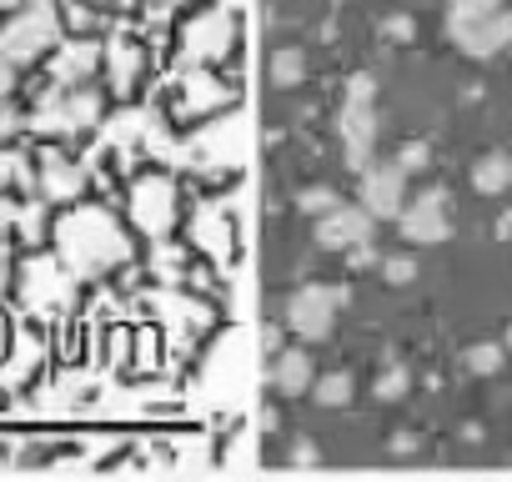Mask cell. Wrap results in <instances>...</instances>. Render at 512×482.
Instances as JSON below:
<instances>
[{
  "instance_id": "6da1fadb",
  "label": "cell",
  "mask_w": 512,
  "mask_h": 482,
  "mask_svg": "<svg viewBox=\"0 0 512 482\" xmlns=\"http://www.w3.org/2000/svg\"><path fill=\"white\" fill-rule=\"evenodd\" d=\"M337 307H342V297H337V287H297L292 297H287V327L302 337V342H327L332 337V327H337Z\"/></svg>"
},
{
  "instance_id": "7a4b0ae2",
  "label": "cell",
  "mask_w": 512,
  "mask_h": 482,
  "mask_svg": "<svg viewBox=\"0 0 512 482\" xmlns=\"http://www.w3.org/2000/svg\"><path fill=\"white\" fill-rule=\"evenodd\" d=\"M362 211L372 221H402V211H407V171L397 161H377L362 176Z\"/></svg>"
},
{
  "instance_id": "3957f363",
  "label": "cell",
  "mask_w": 512,
  "mask_h": 482,
  "mask_svg": "<svg viewBox=\"0 0 512 482\" xmlns=\"http://www.w3.org/2000/svg\"><path fill=\"white\" fill-rule=\"evenodd\" d=\"M447 191H422V196H412L407 201V211H402V236L407 241H422V247H432V241H447L452 236V221H447Z\"/></svg>"
},
{
  "instance_id": "277c9868",
  "label": "cell",
  "mask_w": 512,
  "mask_h": 482,
  "mask_svg": "<svg viewBox=\"0 0 512 482\" xmlns=\"http://www.w3.org/2000/svg\"><path fill=\"white\" fill-rule=\"evenodd\" d=\"M342 161L352 171H372L377 166V111L372 106H342Z\"/></svg>"
},
{
  "instance_id": "5b68a950",
  "label": "cell",
  "mask_w": 512,
  "mask_h": 482,
  "mask_svg": "<svg viewBox=\"0 0 512 482\" xmlns=\"http://www.w3.org/2000/svg\"><path fill=\"white\" fill-rule=\"evenodd\" d=\"M372 231H377V221L362 206H337L327 221H317V247H327V252H357V247H367V241H372Z\"/></svg>"
},
{
  "instance_id": "8992f818",
  "label": "cell",
  "mask_w": 512,
  "mask_h": 482,
  "mask_svg": "<svg viewBox=\"0 0 512 482\" xmlns=\"http://www.w3.org/2000/svg\"><path fill=\"white\" fill-rule=\"evenodd\" d=\"M46 46H56V21L46 16V11H26L6 36H0V56H6L11 66H21V61H36Z\"/></svg>"
},
{
  "instance_id": "52a82bcc",
  "label": "cell",
  "mask_w": 512,
  "mask_h": 482,
  "mask_svg": "<svg viewBox=\"0 0 512 482\" xmlns=\"http://www.w3.org/2000/svg\"><path fill=\"white\" fill-rule=\"evenodd\" d=\"M507 41H512V11H502V16H492V21H482V26H472V31L457 36V46H462L467 56H477V61L497 56Z\"/></svg>"
},
{
  "instance_id": "ba28073f",
  "label": "cell",
  "mask_w": 512,
  "mask_h": 482,
  "mask_svg": "<svg viewBox=\"0 0 512 482\" xmlns=\"http://www.w3.org/2000/svg\"><path fill=\"white\" fill-rule=\"evenodd\" d=\"M272 387H277L282 397H302V392H312V387H317V367H312V357H307V352H282L277 367H272Z\"/></svg>"
},
{
  "instance_id": "9c48e42d",
  "label": "cell",
  "mask_w": 512,
  "mask_h": 482,
  "mask_svg": "<svg viewBox=\"0 0 512 482\" xmlns=\"http://www.w3.org/2000/svg\"><path fill=\"white\" fill-rule=\"evenodd\" d=\"M512 186V156L507 151H487V156H477V166H472V191H482V196H502Z\"/></svg>"
},
{
  "instance_id": "30bf717a",
  "label": "cell",
  "mask_w": 512,
  "mask_h": 482,
  "mask_svg": "<svg viewBox=\"0 0 512 482\" xmlns=\"http://www.w3.org/2000/svg\"><path fill=\"white\" fill-rule=\"evenodd\" d=\"M492 16H502V0H452L447 6V36L457 41L462 31H472V26H482Z\"/></svg>"
},
{
  "instance_id": "8fae6325",
  "label": "cell",
  "mask_w": 512,
  "mask_h": 482,
  "mask_svg": "<svg viewBox=\"0 0 512 482\" xmlns=\"http://www.w3.org/2000/svg\"><path fill=\"white\" fill-rule=\"evenodd\" d=\"M267 71H272V86L292 91V86H302V76H307V51H302V46H277L272 61H267Z\"/></svg>"
},
{
  "instance_id": "7c38bea8",
  "label": "cell",
  "mask_w": 512,
  "mask_h": 482,
  "mask_svg": "<svg viewBox=\"0 0 512 482\" xmlns=\"http://www.w3.org/2000/svg\"><path fill=\"white\" fill-rule=\"evenodd\" d=\"M312 397H317V407H347L357 397V377L352 372H327V377H317Z\"/></svg>"
},
{
  "instance_id": "4fadbf2b",
  "label": "cell",
  "mask_w": 512,
  "mask_h": 482,
  "mask_svg": "<svg viewBox=\"0 0 512 482\" xmlns=\"http://www.w3.org/2000/svg\"><path fill=\"white\" fill-rule=\"evenodd\" d=\"M41 181H46V191H51V196H76V191H81V171H76L66 156H46Z\"/></svg>"
},
{
  "instance_id": "5bb4252c",
  "label": "cell",
  "mask_w": 512,
  "mask_h": 482,
  "mask_svg": "<svg viewBox=\"0 0 512 482\" xmlns=\"http://www.w3.org/2000/svg\"><path fill=\"white\" fill-rule=\"evenodd\" d=\"M467 372L472 377H497L502 367H507V347L502 342H477V347H467Z\"/></svg>"
},
{
  "instance_id": "9a60e30c",
  "label": "cell",
  "mask_w": 512,
  "mask_h": 482,
  "mask_svg": "<svg viewBox=\"0 0 512 482\" xmlns=\"http://www.w3.org/2000/svg\"><path fill=\"white\" fill-rule=\"evenodd\" d=\"M337 206H342V196H337L332 186H307V191L297 196V211H302V216H312V221H327Z\"/></svg>"
},
{
  "instance_id": "2e32d148",
  "label": "cell",
  "mask_w": 512,
  "mask_h": 482,
  "mask_svg": "<svg viewBox=\"0 0 512 482\" xmlns=\"http://www.w3.org/2000/svg\"><path fill=\"white\" fill-rule=\"evenodd\" d=\"M91 66H96V46H66V51H61L56 76H61V81H71V76H86Z\"/></svg>"
},
{
  "instance_id": "e0dca14e",
  "label": "cell",
  "mask_w": 512,
  "mask_h": 482,
  "mask_svg": "<svg viewBox=\"0 0 512 482\" xmlns=\"http://www.w3.org/2000/svg\"><path fill=\"white\" fill-rule=\"evenodd\" d=\"M407 392H412V372H407V367H382L377 397H382V402H402Z\"/></svg>"
},
{
  "instance_id": "ac0fdd59",
  "label": "cell",
  "mask_w": 512,
  "mask_h": 482,
  "mask_svg": "<svg viewBox=\"0 0 512 482\" xmlns=\"http://www.w3.org/2000/svg\"><path fill=\"white\" fill-rule=\"evenodd\" d=\"M382 277H387V287H412L417 282V262L412 257H382Z\"/></svg>"
},
{
  "instance_id": "d6986e66",
  "label": "cell",
  "mask_w": 512,
  "mask_h": 482,
  "mask_svg": "<svg viewBox=\"0 0 512 482\" xmlns=\"http://www.w3.org/2000/svg\"><path fill=\"white\" fill-rule=\"evenodd\" d=\"M392 161H397L407 176H417V171H427V161H432V146H427V141H407V146H402Z\"/></svg>"
},
{
  "instance_id": "ffe728a7",
  "label": "cell",
  "mask_w": 512,
  "mask_h": 482,
  "mask_svg": "<svg viewBox=\"0 0 512 482\" xmlns=\"http://www.w3.org/2000/svg\"><path fill=\"white\" fill-rule=\"evenodd\" d=\"M372 101H377V76L357 71V76L347 81V106H372Z\"/></svg>"
},
{
  "instance_id": "44dd1931",
  "label": "cell",
  "mask_w": 512,
  "mask_h": 482,
  "mask_svg": "<svg viewBox=\"0 0 512 482\" xmlns=\"http://www.w3.org/2000/svg\"><path fill=\"white\" fill-rule=\"evenodd\" d=\"M317 457H322V452H317V442H312V437H297V442H292V452H287V462H292V467H317Z\"/></svg>"
},
{
  "instance_id": "7402d4cb",
  "label": "cell",
  "mask_w": 512,
  "mask_h": 482,
  "mask_svg": "<svg viewBox=\"0 0 512 482\" xmlns=\"http://www.w3.org/2000/svg\"><path fill=\"white\" fill-rule=\"evenodd\" d=\"M382 31H387L392 41H412V31H417V26H412V16H387V21H382Z\"/></svg>"
},
{
  "instance_id": "603a6c76",
  "label": "cell",
  "mask_w": 512,
  "mask_h": 482,
  "mask_svg": "<svg viewBox=\"0 0 512 482\" xmlns=\"http://www.w3.org/2000/svg\"><path fill=\"white\" fill-rule=\"evenodd\" d=\"M417 447H422V442H417V432H392V452H397V457H412Z\"/></svg>"
},
{
  "instance_id": "cb8c5ba5",
  "label": "cell",
  "mask_w": 512,
  "mask_h": 482,
  "mask_svg": "<svg viewBox=\"0 0 512 482\" xmlns=\"http://www.w3.org/2000/svg\"><path fill=\"white\" fill-rule=\"evenodd\" d=\"M352 257V267H382V257L372 252V241H367V247H357V252H347Z\"/></svg>"
},
{
  "instance_id": "d4e9b609",
  "label": "cell",
  "mask_w": 512,
  "mask_h": 482,
  "mask_svg": "<svg viewBox=\"0 0 512 482\" xmlns=\"http://www.w3.org/2000/svg\"><path fill=\"white\" fill-rule=\"evenodd\" d=\"M11 126V116H6V101H0V131H6Z\"/></svg>"
},
{
  "instance_id": "484cf974",
  "label": "cell",
  "mask_w": 512,
  "mask_h": 482,
  "mask_svg": "<svg viewBox=\"0 0 512 482\" xmlns=\"http://www.w3.org/2000/svg\"><path fill=\"white\" fill-rule=\"evenodd\" d=\"M502 347H507V352H512V327H507V332H502Z\"/></svg>"
},
{
  "instance_id": "4316f807",
  "label": "cell",
  "mask_w": 512,
  "mask_h": 482,
  "mask_svg": "<svg viewBox=\"0 0 512 482\" xmlns=\"http://www.w3.org/2000/svg\"><path fill=\"white\" fill-rule=\"evenodd\" d=\"M0 11H16V0H0Z\"/></svg>"
}]
</instances>
